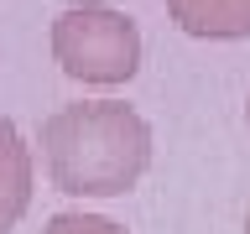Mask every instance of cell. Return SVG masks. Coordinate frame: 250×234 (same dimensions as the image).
Listing matches in <instances>:
<instances>
[{"instance_id": "6da1fadb", "label": "cell", "mask_w": 250, "mask_h": 234, "mask_svg": "<svg viewBox=\"0 0 250 234\" xmlns=\"http://www.w3.org/2000/svg\"><path fill=\"white\" fill-rule=\"evenodd\" d=\"M42 161L68 198H120L151 167V125L120 99L62 104L42 125Z\"/></svg>"}, {"instance_id": "7a4b0ae2", "label": "cell", "mask_w": 250, "mask_h": 234, "mask_svg": "<svg viewBox=\"0 0 250 234\" xmlns=\"http://www.w3.org/2000/svg\"><path fill=\"white\" fill-rule=\"evenodd\" d=\"M52 58L78 83L115 89V83H130L141 68V31L125 11L83 0V5L58 11V21H52Z\"/></svg>"}, {"instance_id": "3957f363", "label": "cell", "mask_w": 250, "mask_h": 234, "mask_svg": "<svg viewBox=\"0 0 250 234\" xmlns=\"http://www.w3.org/2000/svg\"><path fill=\"white\" fill-rule=\"evenodd\" d=\"M167 16L188 37H203V42L250 37V0H167Z\"/></svg>"}, {"instance_id": "277c9868", "label": "cell", "mask_w": 250, "mask_h": 234, "mask_svg": "<svg viewBox=\"0 0 250 234\" xmlns=\"http://www.w3.org/2000/svg\"><path fill=\"white\" fill-rule=\"evenodd\" d=\"M31 146L21 140L11 120H0V234L16 229V218L31 203Z\"/></svg>"}, {"instance_id": "5b68a950", "label": "cell", "mask_w": 250, "mask_h": 234, "mask_svg": "<svg viewBox=\"0 0 250 234\" xmlns=\"http://www.w3.org/2000/svg\"><path fill=\"white\" fill-rule=\"evenodd\" d=\"M42 234H125L115 218L104 214H83V208H68V214H52Z\"/></svg>"}, {"instance_id": "8992f818", "label": "cell", "mask_w": 250, "mask_h": 234, "mask_svg": "<svg viewBox=\"0 0 250 234\" xmlns=\"http://www.w3.org/2000/svg\"><path fill=\"white\" fill-rule=\"evenodd\" d=\"M245 234H250V218H245Z\"/></svg>"}]
</instances>
